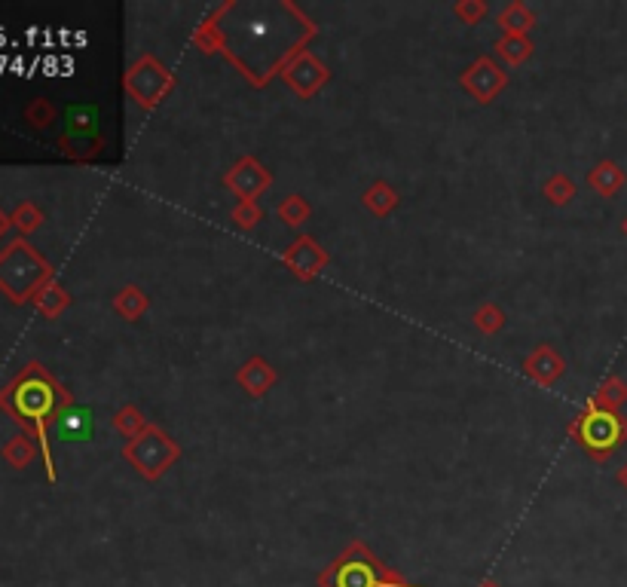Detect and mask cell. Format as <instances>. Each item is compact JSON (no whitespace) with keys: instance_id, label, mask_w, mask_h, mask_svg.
<instances>
[{"instance_id":"6da1fadb","label":"cell","mask_w":627,"mask_h":587,"mask_svg":"<svg viewBox=\"0 0 627 587\" xmlns=\"http://www.w3.org/2000/svg\"><path fill=\"white\" fill-rule=\"evenodd\" d=\"M68 407H74V395L40 361L25 364L0 389V410L16 425H22V435L37 441L46 477L52 484H56V462H52V447H49V425H56Z\"/></svg>"},{"instance_id":"7a4b0ae2","label":"cell","mask_w":627,"mask_h":587,"mask_svg":"<svg viewBox=\"0 0 627 587\" xmlns=\"http://www.w3.org/2000/svg\"><path fill=\"white\" fill-rule=\"evenodd\" d=\"M56 279L49 260L25 239H13L4 251H0V294L10 303L22 306L31 303L34 294L49 282Z\"/></svg>"},{"instance_id":"3957f363","label":"cell","mask_w":627,"mask_h":587,"mask_svg":"<svg viewBox=\"0 0 627 587\" xmlns=\"http://www.w3.org/2000/svg\"><path fill=\"white\" fill-rule=\"evenodd\" d=\"M319 587H416L401 572L386 566L364 542H349L346 551L319 575Z\"/></svg>"},{"instance_id":"277c9868","label":"cell","mask_w":627,"mask_h":587,"mask_svg":"<svg viewBox=\"0 0 627 587\" xmlns=\"http://www.w3.org/2000/svg\"><path fill=\"white\" fill-rule=\"evenodd\" d=\"M569 435L594 462H606L627 441V419L621 410L600 407L588 398L585 410L569 422Z\"/></svg>"},{"instance_id":"5b68a950","label":"cell","mask_w":627,"mask_h":587,"mask_svg":"<svg viewBox=\"0 0 627 587\" xmlns=\"http://www.w3.org/2000/svg\"><path fill=\"white\" fill-rule=\"evenodd\" d=\"M123 459H126L144 480H160V477L181 459V444H178L169 432H163L156 422H150L138 438L126 441Z\"/></svg>"},{"instance_id":"8992f818","label":"cell","mask_w":627,"mask_h":587,"mask_svg":"<svg viewBox=\"0 0 627 587\" xmlns=\"http://www.w3.org/2000/svg\"><path fill=\"white\" fill-rule=\"evenodd\" d=\"M123 86L126 92L135 98L138 108L144 111H153L156 104H160L172 89H175V74L153 56V52H147V56H141L123 77Z\"/></svg>"},{"instance_id":"52a82bcc","label":"cell","mask_w":627,"mask_h":587,"mask_svg":"<svg viewBox=\"0 0 627 587\" xmlns=\"http://www.w3.org/2000/svg\"><path fill=\"white\" fill-rule=\"evenodd\" d=\"M282 80L297 98H312L331 80V71L312 56L309 49H300L297 56H291L288 65L282 68Z\"/></svg>"},{"instance_id":"ba28073f","label":"cell","mask_w":627,"mask_h":587,"mask_svg":"<svg viewBox=\"0 0 627 587\" xmlns=\"http://www.w3.org/2000/svg\"><path fill=\"white\" fill-rule=\"evenodd\" d=\"M282 263L300 279V282H312L325 266L331 263V254L316 242V236H297L285 251H282Z\"/></svg>"},{"instance_id":"9c48e42d","label":"cell","mask_w":627,"mask_h":587,"mask_svg":"<svg viewBox=\"0 0 627 587\" xmlns=\"http://www.w3.org/2000/svg\"><path fill=\"white\" fill-rule=\"evenodd\" d=\"M459 86H462L468 95H475V101L490 104V101L508 86V74L496 65V59L481 56V59H475L472 65H468V68L462 71Z\"/></svg>"},{"instance_id":"30bf717a","label":"cell","mask_w":627,"mask_h":587,"mask_svg":"<svg viewBox=\"0 0 627 587\" xmlns=\"http://www.w3.org/2000/svg\"><path fill=\"white\" fill-rule=\"evenodd\" d=\"M224 184L230 193L239 196V202H257V196H264L273 187V172H267L254 156H242L224 175Z\"/></svg>"},{"instance_id":"8fae6325","label":"cell","mask_w":627,"mask_h":587,"mask_svg":"<svg viewBox=\"0 0 627 587\" xmlns=\"http://www.w3.org/2000/svg\"><path fill=\"white\" fill-rule=\"evenodd\" d=\"M236 383L251 395V398H264L276 383H279V370L260 355H251L239 370H236Z\"/></svg>"},{"instance_id":"7c38bea8","label":"cell","mask_w":627,"mask_h":587,"mask_svg":"<svg viewBox=\"0 0 627 587\" xmlns=\"http://www.w3.org/2000/svg\"><path fill=\"white\" fill-rule=\"evenodd\" d=\"M524 370H527V377H530L536 386H545V389H548V386H554V383L563 377L566 361H563V355H560L554 346L542 343L536 352H530V355H527Z\"/></svg>"},{"instance_id":"4fadbf2b","label":"cell","mask_w":627,"mask_h":587,"mask_svg":"<svg viewBox=\"0 0 627 587\" xmlns=\"http://www.w3.org/2000/svg\"><path fill=\"white\" fill-rule=\"evenodd\" d=\"M624 172H621V166L615 163V159H600V163L588 172V187L591 190H597L603 199H612V196H618L621 193V187H624Z\"/></svg>"},{"instance_id":"5bb4252c","label":"cell","mask_w":627,"mask_h":587,"mask_svg":"<svg viewBox=\"0 0 627 587\" xmlns=\"http://www.w3.org/2000/svg\"><path fill=\"white\" fill-rule=\"evenodd\" d=\"M496 22H499L502 34L530 37V31L536 28V13L530 10V4H524V0H511V4L502 7V13H499Z\"/></svg>"},{"instance_id":"9a60e30c","label":"cell","mask_w":627,"mask_h":587,"mask_svg":"<svg viewBox=\"0 0 627 587\" xmlns=\"http://www.w3.org/2000/svg\"><path fill=\"white\" fill-rule=\"evenodd\" d=\"M34 309L43 315V318H59L68 306H71V294L65 291V285L59 279H49L37 294H34Z\"/></svg>"},{"instance_id":"2e32d148","label":"cell","mask_w":627,"mask_h":587,"mask_svg":"<svg viewBox=\"0 0 627 587\" xmlns=\"http://www.w3.org/2000/svg\"><path fill=\"white\" fill-rule=\"evenodd\" d=\"M493 49H496L499 62H505L508 68H517V65H524L533 56V40L520 37V34H502Z\"/></svg>"},{"instance_id":"e0dca14e","label":"cell","mask_w":627,"mask_h":587,"mask_svg":"<svg viewBox=\"0 0 627 587\" xmlns=\"http://www.w3.org/2000/svg\"><path fill=\"white\" fill-rule=\"evenodd\" d=\"M398 202H401L398 190L392 184H386V181H374L368 190H364V196H361V205L368 208V211H374L377 218H386L389 211L398 208Z\"/></svg>"},{"instance_id":"ac0fdd59","label":"cell","mask_w":627,"mask_h":587,"mask_svg":"<svg viewBox=\"0 0 627 587\" xmlns=\"http://www.w3.org/2000/svg\"><path fill=\"white\" fill-rule=\"evenodd\" d=\"M114 309L120 312V318H126V322H138V318L150 309V297L138 285H123L114 294Z\"/></svg>"},{"instance_id":"d6986e66","label":"cell","mask_w":627,"mask_h":587,"mask_svg":"<svg viewBox=\"0 0 627 587\" xmlns=\"http://www.w3.org/2000/svg\"><path fill=\"white\" fill-rule=\"evenodd\" d=\"M101 144L104 138L101 135H74V132H65L59 147L68 159H77V163H86V159H95L101 153Z\"/></svg>"},{"instance_id":"ffe728a7","label":"cell","mask_w":627,"mask_h":587,"mask_svg":"<svg viewBox=\"0 0 627 587\" xmlns=\"http://www.w3.org/2000/svg\"><path fill=\"white\" fill-rule=\"evenodd\" d=\"M0 456H4V462L7 465H13V468H28L37 456H40V447H37V441L34 438H28V435H16V438H10L7 444H4V450H0Z\"/></svg>"},{"instance_id":"44dd1931","label":"cell","mask_w":627,"mask_h":587,"mask_svg":"<svg viewBox=\"0 0 627 587\" xmlns=\"http://www.w3.org/2000/svg\"><path fill=\"white\" fill-rule=\"evenodd\" d=\"M591 401L600 407H609V410H621L627 404V383L621 377H606L597 386V392L591 395Z\"/></svg>"},{"instance_id":"7402d4cb","label":"cell","mask_w":627,"mask_h":587,"mask_svg":"<svg viewBox=\"0 0 627 587\" xmlns=\"http://www.w3.org/2000/svg\"><path fill=\"white\" fill-rule=\"evenodd\" d=\"M147 416L135 407V404H126V407H120L117 413H114V429L126 438V441H132V438H138L144 429H147Z\"/></svg>"},{"instance_id":"603a6c76","label":"cell","mask_w":627,"mask_h":587,"mask_svg":"<svg viewBox=\"0 0 627 587\" xmlns=\"http://www.w3.org/2000/svg\"><path fill=\"white\" fill-rule=\"evenodd\" d=\"M276 215H279V221L288 224V227H303V224L309 221V215H312V208H309V202H306L300 193H291V196H285V199L279 202Z\"/></svg>"},{"instance_id":"cb8c5ba5","label":"cell","mask_w":627,"mask_h":587,"mask_svg":"<svg viewBox=\"0 0 627 587\" xmlns=\"http://www.w3.org/2000/svg\"><path fill=\"white\" fill-rule=\"evenodd\" d=\"M56 429H59L62 438H83V435H89V429H92V413H89V410L68 407V410L59 416Z\"/></svg>"},{"instance_id":"d4e9b609","label":"cell","mask_w":627,"mask_h":587,"mask_svg":"<svg viewBox=\"0 0 627 587\" xmlns=\"http://www.w3.org/2000/svg\"><path fill=\"white\" fill-rule=\"evenodd\" d=\"M542 193H545V199H548L551 205L563 208V205H569L572 199H576V184H572V178H569V175L557 172V175H551V178L545 181Z\"/></svg>"},{"instance_id":"484cf974","label":"cell","mask_w":627,"mask_h":587,"mask_svg":"<svg viewBox=\"0 0 627 587\" xmlns=\"http://www.w3.org/2000/svg\"><path fill=\"white\" fill-rule=\"evenodd\" d=\"M98 111L92 104H74L68 108V132L74 135H98Z\"/></svg>"},{"instance_id":"4316f807","label":"cell","mask_w":627,"mask_h":587,"mask_svg":"<svg viewBox=\"0 0 627 587\" xmlns=\"http://www.w3.org/2000/svg\"><path fill=\"white\" fill-rule=\"evenodd\" d=\"M10 218H13V227H16L22 236H31V233L40 230V224H43V211H40L34 202H19Z\"/></svg>"},{"instance_id":"83f0119b","label":"cell","mask_w":627,"mask_h":587,"mask_svg":"<svg viewBox=\"0 0 627 587\" xmlns=\"http://www.w3.org/2000/svg\"><path fill=\"white\" fill-rule=\"evenodd\" d=\"M475 328H478L481 334H487V337L499 334V331L505 328V312H502L496 303H484V306L475 312Z\"/></svg>"},{"instance_id":"f1b7e54d","label":"cell","mask_w":627,"mask_h":587,"mask_svg":"<svg viewBox=\"0 0 627 587\" xmlns=\"http://www.w3.org/2000/svg\"><path fill=\"white\" fill-rule=\"evenodd\" d=\"M25 120L34 129H49L52 123H56V108H52V101H46V98H34L25 108Z\"/></svg>"},{"instance_id":"f546056e","label":"cell","mask_w":627,"mask_h":587,"mask_svg":"<svg viewBox=\"0 0 627 587\" xmlns=\"http://www.w3.org/2000/svg\"><path fill=\"white\" fill-rule=\"evenodd\" d=\"M233 224L239 227V230H254L257 224H260V218H264V211H260V205L257 202H239L236 208H233Z\"/></svg>"},{"instance_id":"4dcf8cb0","label":"cell","mask_w":627,"mask_h":587,"mask_svg":"<svg viewBox=\"0 0 627 587\" xmlns=\"http://www.w3.org/2000/svg\"><path fill=\"white\" fill-rule=\"evenodd\" d=\"M453 13L462 19V25H478L490 10L484 0H459V4L453 7Z\"/></svg>"},{"instance_id":"1f68e13d","label":"cell","mask_w":627,"mask_h":587,"mask_svg":"<svg viewBox=\"0 0 627 587\" xmlns=\"http://www.w3.org/2000/svg\"><path fill=\"white\" fill-rule=\"evenodd\" d=\"M13 227V218L7 215V211L4 208H0V239H4L7 236V230Z\"/></svg>"},{"instance_id":"d6a6232c","label":"cell","mask_w":627,"mask_h":587,"mask_svg":"<svg viewBox=\"0 0 627 587\" xmlns=\"http://www.w3.org/2000/svg\"><path fill=\"white\" fill-rule=\"evenodd\" d=\"M618 484H621V487L627 490V462H624V465L618 468Z\"/></svg>"},{"instance_id":"836d02e7","label":"cell","mask_w":627,"mask_h":587,"mask_svg":"<svg viewBox=\"0 0 627 587\" xmlns=\"http://www.w3.org/2000/svg\"><path fill=\"white\" fill-rule=\"evenodd\" d=\"M478 587H499V584H496V581H493V578H487V581H481V584H478Z\"/></svg>"},{"instance_id":"e575fe53","label":"cell","mask_w":627,"mask_h":587,"mask_svg":"<svg viewBox=\"0 0 627 587\" xmlns=\"http://www.w3.org/2000/svg\"><path fill=\"white\" fill-rule=\"evenodd\" d=\"M621 233H624V236H627V218H624V221H621Z\"/></svg>"}]
</instances>
